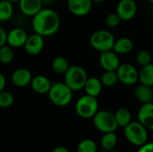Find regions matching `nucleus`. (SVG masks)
Wrapping results in <instances>:
<instances>
[{"label":"nucleus","mask_w":153,"mask_h":152,"mask_svg":"<svg viewBox=\"0 0 153 152\" xmlns=\"http://www.w3.org/2000/svg\"><path fill=\"white\" fill-rule=\"evenodd\" d=\"M148 1H149L150 3H152V4H153V0H148Z\"/></svg>","instance_id":"ea45409f"},{"label":"nucleus","mask_w":153,"mask_h":152,"mask_svg":"<svg viewBox=\"0 0 153 152\" xmlns=\"http://www.w3.org/2000/svg\"><path fill=\"white\" fill-rule=\"evenodd\" d=\"M108 152H120V151H114V150H113V151H108Z\"/></svg>","instance_id":"58836bf2"},{"label":"nucleus","mask_w":153,"mask_h":152,"mask_svg":"<svg viewBox=\"0 0 153 152\" xmlns=\"http://www.w3.org/2000/svg\"><path fill=\"white\" fill-rule=\"evenodd\" d=\"M99 111V102L97 98L83 95L78 99L75 104V112L76 114L84 119L93 118L96 113Z\"/></svg>","instance_id":"423d86ee"},{"label":"nucleus","mask_w":153,"mask_h":152,"mask_svg":"<svg viewBox=\"0 0 153 152\" xmlns=\"http://www.w3.org/2000/svg\"><path fill=\"white\" fill-rule=\"evenodd\" d=\"M100 81L103 86L113 87L119 82V79L117 71H105L100 77Z\"/></svg>","instance_id":"a878e982"},{"label":"nucleus","mask_w":153,"mask_h":152,"mask_svg":"<svg viewBox=\"0 0 153 152\" xmlns=\"http://www.w3.org/2000/svg\"><path fill=\"white\" fill-rule=\"evenodd\" d=\"M152 60V54L146 49L140 50L136 55V62L141 66H144V65H147L151 64Z\"/></svg>","instance_id":"c756f323"},{"label":"nucleus","mask_w":153,"mask_h":152,"mask_svg":"<svg viewBox=\"0 0 153 152\" xmlns=\"http://www.w3.org/2000/svg\"><path fill=\"white\" fill-rule=\"evenodd\" d=\"M51 152H69V151L67 150V148L64 146H59V147L55 148Z\"/></svg>","instance_id":"f704fd0d"},{"label":"nucleus","mask_w":153,"mask_h":152,"mask_svg":"<svg viewBox=\"0 0 153 152\" xmlns=\"http://www.w3.org/2000/svg\"><path fill=\"white\" fill-rule=\"evenodd\" d=\"M99 61L101 68L105 71H117L121 65L119 56L114 50L101 52Z\"/></svg>","instance_id":"9d476101"},{"label":"nucleus","mask_w":153,"mask_h":152,"mask_svg":"<svg viewBox=\"0 0 153 152\" xmlns=\"http://www.w3.org/2000/svg\"><path fill=\"white\" fill-rule=\"evenodd\" d=\"M137 118L147 130L153 131V102L143 104L138 111Z\"/></svg>","instance_id":"4468645a"},{"label":"nucleus","mask_w":153,"mask_h":152,"mask_svg":"<svg viewBox=\"0 0 153 152\" xmlns=\"http://www.w3.org/2000/svg\"><path fill=\"white\" fill-rule=\"evenodd\" d=\"M0 1H2V0H0Z\"/></svg>","instance_id":"79ce46f5"},{"label":"nucleus","mask_w":153,"mask_h":152,"mask_svg":"<svg viewBox=\"0 0 153 152\" xmlns=\"http://www.w3.org/2000/svg\"><path fill=\"white\" fill-rule=\"evenodd\" d=\"M92 3V0H67V6L74 15L82 17L91 12Z\"/></svg>","instance_id":"9b49d317"},{"label":"nucleus","mask_w":153,"mask_h":152,"mask_svg":"<svg viewBox=\"0 0 153 152\" xmlns=\"http://www.w3.org/2000/svg\"><path fill=\"white\" fill-rule=\"evenodd\" d=\"M137 152H153V142H146L140 147Z\"/></svg>","instance_id":"2f4dec72"},{"label":"nucleus","mask_w":153,"mask_h":152,"mask_svg":"<svg viewBox=\"0 0 153 152\" xmlns=\"http://www.w3.org/2000/svg\"><path fill=\"white\" fill-rule=\"evenodd\" d=\"M116 13L122 21H130L136 15L137 4L134 0H120L117 3Z\"/></svg>","instance_id":"1a4fd4ad"},{"label":"nucleus","mask_w":153,"mask_h":152,"mask_svg":"<svg viewBox=\"0 0 153 152\" xmlns=\"http://www.w3.org/2000/svg\"><path fill=\"white\" fill-rule=\"evenodd\" d=\"M94 126L101 133H115L118 125L115 114L108 110H100L93 116Z\"/></svg>","instance_id":"0eeeda50"},{"label":"nucleus","mask_w":153,"mask_h":152,"mask_svg":"<svg viewBox=\"0 0 153 152\" xmlns=\"http://www.w3.org/2000/svg\"><path fill=\"white\" fill-rule=\"evenodd\" d=\"M103 84L100 81V79L97 77H89L85 82L83 90H85V93L87 95L92 96V97H99L102 91Z\"/></svg>","instance_id":"6ab92c4d"},{"label":"nucleus","mask_w":153,"mask_h":152,"mask_svg":"<svg viewBox=\"0 0 153 152\" xmlns=\"http://www.w3.org/2000/svg\"><path fill=\"white\" fill-rule=\"evenodd\" d=\"M114 114H115V117H116L118 127L125 128L127 125H129L132 122L131 112L126 108H118Z\"/></svg>","instance_id":"4be33fe9"},{"label":"nucleus","mask_w":153,"mask_h":152,"mask_svg":"<svg viewBox=\"0 0 153 152\" xmlns=\"http://www.w3.org/2000/svg\"><path fill=\"white\" fill-rule=\"evenodd\" d=\"M60 17L58 13L49 8H42L32 17V29L35 33L43 37L51 36L60 28Z\"/></svg>","instance_id":"f257e3e1"},{"label":"nucleus","mask_w":153,"mask_h":152,"mask_svg":"<svg viewBox=\"0 0 153 152\" xmlns=\"http://www.w3.org/2000/svg\"><path fill=\"white\" fill-rule=\"evenodd\" d=\"M122 20L117 13H108L105 18V24L108 28H116L121 23Z\"/></svg>","instance_id":"7c9ffc66"},{"label":"nucleus","mask_w":153,"mask_h":152,"mask_svg":"<svg viewBox=\"0 0 153 152\" xmlns=\"http://www.w3.org/2000/svg\"><path fill=\"white\" fill-rule=\"evenodd\" d=\"M23 47L26 53L30 56L39 55L44 48V37L38 33L29 36Z\"/></svg>","instance_id":"f8f14e48"},{"label":"nucleus","mask_w":153,"mask_h":152,"mask_svg":"<svg viewBox=\"0 0 153 152\" xmlns=\"http://www.w3.org/2000/svg\"><path fill=\"white\" fill-rule=\"evenodd\" d=\"M52 83L50 80L44 75H37L32 78L30 82V87L33 91L38 94H46L48 93Z\"/></svg>","instance_id":"f3484780"},{"label":"nucleus","mask_w":153,"mask_h":152,"mask_svg":"<svg viewBox=\"0 0 153 152\" xmlns=\"http://www.w3.org/2000/svg\"><path fill=\"white\" fill-rule=\"evenodd\" d=\"M42 2L43 4H51L52 3H54L55 0H40Z\"/></svg>","instance_id":"c9c22d12"},{"label":"nucleus","mask_w":153,"mask_h":152,"mask_svg":"<svg viewBox=\"0 0 153 152\" xmlns=\"http://www.w3.org/2000/svg\"><path fill=\"white\" fill-rule=\"evenodd\" d=\"M32 74L30 70L26 68L16 69L11 75L12 83L17 88H23L30 84L32 80Z\"/></svg>","instance_id":"2eb2a0df"},{"label":"nucleus","mask_w":153,"mask_h":152,"mask_svg":"<svg viewBox=\"0 0 153 152\" xmlns=\"http://www.w3.org/2000/svg\"><path fill=\"white\" fill-rule=\"evenodd\" d=\"M126 140L134 146H143L148 141V130L139 122L132 121L124 128Z\"/></svg>","instance_id":"20e7f679"},{"label":"nucleus","mask_w":153,"mask_h":152,"mask_svg":"<svg viewBox=\"0 0 153 152\" xmlns=\"http://www.w3.org/2000/svg\"><path fill=\"white\" fill-rule=\"evenodd\" d=\"M70 66L68 60L64 56H57L54 58L51 64L52 70L57 74H65Z\"/></svg>","instance_id":"5701e85b"},{"label":"nucleus","mask_w":153,"mask_h":152,"mask_svg":"<svg viewBox=\"0 0 153 152\" xmlns=\"http://www.w3.org/2000/svg\"><path fill=\"white\" fill-rule=\"evenodd\" d=\"M8 1L12 2V3H14V2H19L20 0H8Z\"/></svg>","instance_id":"4c0bfd02"},{"label":"nucleus","mask_w":153,"mask_h":152,"mask_svg":"<svg viewBox=\"0 0 153 152\" xmlns=\"http://www.w3.org/2000/svg\"><path fill=\"white\" fill-rule=\"evenodd\" d=\"M119 82L125 85L132 86L137 83L139 81V72L138 70L129 63L121 64L117 70Z\"/></svg>","instance_id":"6e6552de"},{"label":"nucleus","mask_w":153,"mask_h":152,"mask_svg":"<svg viewBox=\"0 0 153 152\" xmlns=\"http://www.w3.org/2000/svg\"><path fill=\"white\" fill-rule=\"evenodd\" d=\"M116 39L112 32L106 30H99L93 32L90 38L91 46L99 52L113 50Z\"/></svg>","instance_id":"39448f33"},{"label":"nucleus","mask_w":153,"mask_h":152,"mask_svg":"<svg viewBox=\"0 0 153 152\" xmlns=\"http://www.w3.org/2000/svg\"><path fill=\"white\" fill-rule=\"evenodd\" d=\"M117 144V136L115 133H107L101 138L100 145L107 151H113Z\"/></svg>","instance_id":"393cba45"},{"label":"nucleus","mask_w":153,"mask_h":152,"mask_svg":"<svg viewBox=\"0 0 153 152\" xmlns=\"http://www.w3.org/2000/svg\"><path fill=\"white\" fill-rule=\"evenodd\" d=\"M6 38H7L6 31L0 26V47L4 44H6Z\"/></svg>","instance_id":"473e14b6"},{"label":"nucleus","mask_w":153,"mask_h":152,"mask_svg":"<svg viewBox=\"0 0 153 152\" xmlns=\"http://www.w3.org/2000/svg\"><path fill=\"white\" fill-rule=\"evenodd\" d=\"M5 82H6V81H5V78L4 76V74H2L0 73V91L4 90V86H5Z\"/></svg>","instance_id":"72a5a7b5"},{"label":"nucleus","mask_w":153,"mask_h":152,"mask_svg":"<svg viewBox=\"0 0 153 152\" xmlns=\"http://www.w3.org/2000/svg\"><path fill=\"white\" fill-rule=\"evenodd\" d=\"M97 143L91 139L82 140L77 146V152H97Z\"/></svg>","instance_id":"cd10ccee"},{"label":"nucleus","mask_w":153,"mask_h":152,"mask_svg":"<svg viewBox=\"0 0 153 152\" xmlns=\"http://www.w3.org/2000/svg\"><path fill=\"white\" fill-rule=\"evenodd\" d=\"M64 82L73 91H78L84 88L85 82L89 77L83 67L80 65H71L64 74Z\"/></svg>","instance_id":"7ed1b4c3"},{"label":"nucleus","mask_w":153,"mask_h":152,"mask_svg":"<svg viewBox=\"0 0 153 152\" xmlns=\"http://www.w3.org/2000/svg\"><path fill=\"white\" fill-rule=\"evenodd\" d=\"M139 81L141 83L153 86V64L151 63L147 65L142 66L139 71Z\"/></svg>","instance_id":"412c9836"},{"label":"nucleus","mask_w":153,"mask_h":152,"mask_svg":"<svg viewBox=\"0 0 153 152\" xmlns=\"http://www.w3.org/2000/svg\"><path fill=\"white\" fill-rule=\"evenodd\" d=\"M134 48V42L128 37H122L116 39L113 50L117 55H126L130 53Z\"/></svg>","instance_id":"aec40b11"},{"label":"nucleus","mask_w":153,"mask_h":152,"mask_svg":"<svg viewBox=\"0 0 153 152\" xmlns=\"http://www.w3.org/2000/svg\"><path fill=\"white\" fill-rule=\"evenodd\" d=\"M13 15V3L8 0L0 1V22H4L9 21Z\"/></svg>","instance_id":"b1692460"},{"label":"nucleus","mask_w":153,"mask_h":152,"mask_svg":"<svg viewBox=\"0 0 153 152\" xmlns=\"http://www.w3.org/2000/svg\"><path fill=\"white\" fill-rule=\"evenodd\" d=\"M42 2L40 0H20L19 7L21 12L30 17H33L42 9Z\"/></svg>","instance_id":"dca6fc26"},{"label":"nucleus","mask_w":153,"mask_h":152,"mask_svg":"<svg viewBox=\"0 0 153 152\" xmlns=\"http://www.w3.org/2000/svg\"><path fill=\"white\" fill-rule=\"evenodd\" d=\"M135 99L142 104L153 102V90L151 86L141 83L134 90Z\"/></svg>","instance_id":"a211bd4d"},{"label":"nucleus","mask_w":153,"mask_h":152,"mask_svg":"<svg viewBox=\"0 0 153 152\" xmlns=\"http://www.w3.org/2000/svg\"><path fill=\"white\" fill-rule=\"evenodd\" d=\"M105 0H92V2H95V3H101V2H104Z\"/></svg>","instance_id":"e433bc0d"},{"label":"nucleus","mask_w":153,"mask_h":152,"mask_svg":"<svg viewBox=\"0 0 153 152\" xmlns=\"http://www.w3.org/2000/svg\"><path fill=\"white\" fill-rule=\"evenodd\" d=\"M14 103V97L9 91H0V108H10Z\"/></svg>","instance_id":"c85d7f7f"},{"label":"nucleus","mask_w":153,"mask_h":152,"mask_svg":"<svg viewBox=\"0 0 153 152\" xmlns=\"http://www.w3.org/2000/svg\"><path fill=\"white\" fill-rule=\"evenodd\" d=\"M152 38H153V31H152Z\"/></svg>","instance_id":"a19ab883"},{"label":"nucleus","mask_w":153,"mask_h":152,"mask_svg":"<svg viewBox=\"0 0 153 152\" xmlns=\"http://www.w3.org/2000/svg\"><path fill=\"white\" fill-rule=\"evenodd\" d=\"M73 90L65 82L53 83L49 91L48 98L56 107H66L73 100Z\"/></svg>","instance_id":"f03ea898"},{"label":"nucleus","mask_w":153,"mask_h":152,"mask_svg":"<svg viewBox=\"0 0 153 152\" xmlns=\"http://www.w3.org/2000/svg\"><path fill=\"white\" fill-rule=\"evenodd\" d=\"M14 54L13 47L8 44H4L0 47V62L4 65H9L13 62Z\"/></svg>","instance_id":"bb28decb"},{"label":"nucleus","mask_w":153,"mask_h":152,"mask_svg":"<svg viewBox=\"0 0 153 152\" xmlns=\"http://www.w3.org/2000/svg\"><path fill=\"white\" fill-rule=\"evenodd\" d=\"M28 37L29 36L25 30L22 28H13L7 33L6 44H8L12 47H23Z\"/></svg>","instance_id":"ddd939ff"}]
</instances>
